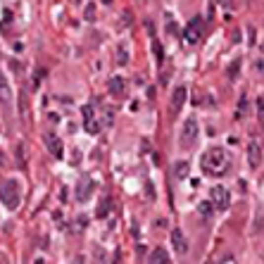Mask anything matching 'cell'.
Instances as JSON below:
<instances>
[{
  "label": "cell",
  "instance_id": "6da1fadb",
  "mask_svg": "<svg viewBox=\"0 0 264 264\" xmlns=\"http://www.w3.org/2000/svg\"><path fill=\"white\" fill-rule=\"evenodd\" d=\"M200 167L202 172L210 176H224L231 169V155L224 148H210L202 157H200Z\"/></svg>",
  "mask_w": 264,
  "mask_h": 264
},
{
  "label": "cell",
  "instance_id": "7a4b0ae2",
  "mask_svg": "<svg viewBox=\"0 0 264 264\" xmlns=\"http://www.w3.org/2000/svg\"><path fill=\"white\" fill-rule=\"evenodd\" d=\"M0 202L7 207V210H17L19 202H22V193H19V184L14 179H7L0 184Z\"/></svg>",
  "mask_w": 264,
  "mask_h": 264
},
{
  "label": "cell",
  "instance_id": "3957f363",
  "mask_svg": "<svg viewBox=\"0 0 264 264\" xmlns=\"http://www.w3.org/2000/svg\"><path fill=\"white\" fill-rule=\"evenodd\" d=\"M198 136H200V126L198 121L193 117L186 119L184 129H181V138H179V143H181V148H193L195 143H198Z\"/></svg>",
  "mask_w": 264,
  "mask_h": 264
},
{
  "label": "cell",
  "instance_id": "277c9868",
  "mask_svg": "<svg viewBox=\"0 0 264 264\" xmlns=\"http://www.w3.org/2000/svg\"><path fill=\"white\" fill-rule=\"evenodd\" d=\"M210 200L217 212H224L231 207V193H228V188H224V186H214L210 190Z\"/></svg>",
  "mask_w": 264,
  "mask_h": 264
},
{
  "label": "cell",
  "instance_id": "5b68a950",
  "mask_svg": "<svg viewBox=\"0 0 264 264\" xmlns=\"http://www.w3.org/2000/svg\"><path fill=\"white\" fill-rule=\"evenodd\" d=\"M81 114H83V131L91 133V136H98V133H100V129H103L98 112H95L91 105H86L83 110H81Z\"/></svg>",
  "mask_w": 264,
  "mask_h": 264
},
{
  "label": "cell",
  "instance_id": "8992f818",
  "mask_svg": "<svg viewBox=\"0 0 264 264\" xmlns=\"http://www.w3.org/2000/svg\"><path fill=\"white\" fill-rule=\"evenodd\" d=\"M202 38V17H193L184 29V40L188 45H195Z\"/></svg>",
  "mask_w": 264,
  "mask_h": 264
},
{
  "label": "cell",
  "instance_id": "52a82bcc",
  "mask_svg": "<svg viewBox=\"0 0 264 264\" xmlns=\"http://www.w3.org/2000/svg\"><path fill=\"white\" fill-rule=\"evenodd\" d=\"M172 248L179 252V255H186V252H188V238L184 236L181 228H172Z\"/></svg>",
  "mask_w": 264,
  "mask_h": 264
},
{
  "label": "cell",
  "instance_id": "ba28073f",
  "mask_svg": "<svg viewBox=\"0 0 264 264\" xmlns=\"http://www.w3.org/2000/svg\"><path fill=\"white\" fill-rule=\"evenodd\" d=\"M45 146H48V150H50L57 159L65 155V146H62V141H60L57 133H45Z\"/></svg>",
  "mask_w": 264,
  "mask_h": 264
},
{
  "label": "cell",
  "instance_id": "9c48e42d",
  "mask_svg": "<svg viewBox=\"0 0 264 264\" xmlns=\"http://www.w3.org/2000/svg\"><path fill=\"white\" fill-rule=\"evenodd\" d=\"M248 164L252 169H257L262 164V146L257 141H250V146H248Z\"/></svg>",
  "mask_w": 264,
  "mask_h": 264
},
{
  "label": "cell",
  "instance_id": "30bf717a",
  "mask_svg": "<svg viewBox=\"0 0 264 264\" xmlns=\"http://www.w3.org/2000/svg\"><path fill=\"white\" fill-rule=\"evenodd\" d=\"M93 188H95V184H93L91 179H81L79 184H76V200L79 202H86V200L91 198V193H93Z\"/></svg>",
  "mask_w": 264,
  "mask_h": 264
},
{
  "label": "cell",
  "instance_id": "8fae6325",
  "mask_svg": "<svg viewBox=\"0 0 264 264\" xmlns=\"http://www.w3.org/2000/svg\"><path fill=\"white\" fill-rule=\"evenodd\" d=\"M186 95H188L186 86H176V88H174L172 103H169V110H172V112H181V107H184V103H186Z\"/></svg>",
  "mask_w": 264,
  "mask_h": 264
},
{
  "label": "cell",
  "instance_id": "7c38bea8",
  "mask_svg": "<svg viewBox=\"0 0 264 264\" xmlns=\"http://www.w3.org/2000/svg\"><path fill=\"white\" fill-rule=\"evenodd\" d=\"M107 91H110V95H114V98H121L124 91H126V81H124V76H110V81H107Z\"/></svg>",
  "mask_w": 264,
  "mask_h": 264
},
{
  "label": "cell",
  "instance_id": "4fadbf2b",
  "mask_svg": "<svg viewBox=\"0 0 264 264\" xmlns=\"http://www.w3.org/2000/svg\"><path fill=\"white\" fill-rule=\"evenodd\" d=\"M10 100H12V86H10L7 76L0 72V103H2V105H7Z\"/></svg>",
  "mask_w": 264,
  "mask_h": 264
},
{
  "label": "cell",
  "instance_id": "5bb4252c",
  "mask_svg": "<svg viewBox=\"0 0 264 264\" xmlns=\"http://www.w3.org/2000/svg\"><path fill=\"white\" fill-rule=\"evenodd\" d=\"M148 264H169V255L164 248H155L148 257Z\"/></svg>",
  "mask_w": 264,
  "mask_h": 264
},
{
  "label": "cell",
  "instance_id": "9a60e30c",
  "mask_svg": "<svg viewBox=\"0 0 264 264\" xmlns=\"http://www.w3.org/2000/svg\"><path fill=\"white\" fill-rule=\"evenodd\" d=\"M198 214L202 219H210L212 214H214V205H212V200H202L198 205Z\"/></svg>",
  "mask_w": 264,
  "mask_h": 264
},
{
  "label": "cell",
  "instance_id": "2e32d148",
  "mask_svg": "<svg viewBox=\"0 0 264 264\" xmlns=\"http://www.w3.org/2000/svg\"><path fill=\"white\" fill-rule=\"evenodd\" d=\"M174 172H176V179H179V181H184L186 176H188V164H186V162H176Z\"/></svg>",
  "mask_w": 264,
  "mask_h": 264
},
{
  "label": "cell",
  "instance_id": "e0dca14e",
  "mask_svg": "<svg viewBox=\"0 0 264 264\" xmlns=\"http://www.w3.org/2000/svg\"><path fill=\"white\" fill-rule=\"evenodd\" d=\"M126 57H129L126 48H124V45H119V50H117V62H119V65H126Z\"/></svg>",
  "mask_w": 264,
  "mask_h": 264
},
{
  "label": "cell",
  "instance_id": "ac0fdd59",
  "mask_svg": "<svg viewBox=\"0 0 264 264\" xmlns=\"http://www.w3.org/2000/svg\"><path fill=\"white\" fill-rule=\"evenodd\" d=\"M257 119H260V121L264 124V98L260 100V103H257Z\"/></svg>",
  "mask_w": 264,
  "mask_h": 264
},
{
  "label": "cell",
  "instance_id": "d6986e66",
  "mask_svg": "<svg viewBox=\"0 0 264 264\" xmlns=\"http://www.w3.org/2000/svg\"><path fill=\"white\" fill-rule=\"evenodd\" d=\"M217 264H238V262H236V257H233V255H224Z\"/></svg>",
  "mask_w": 264,
  "mask_h": 264
},
{
  "label": "cell",
  "instance_id": "ffe728a7",
  "mask_svg": "<svg viewBox=\"0 0 264 264\" xmlns=\"http://www.w3.org/2000/svg\"><path fill=\"white\" fill-rule=\"evenodd\" d=\"M255 69H257V72H260V74L264 76V57H260V60L255 62Z\"/></svg>",
  "mask_w": 264,
  "mask_h": 264
},
{
  "label": "cell",
  "instance_id": "44dd1931",
  "mask_svg": "<svg viewBox=\"0 0 264 264\" xmlns=\"http://www.w3.org/2000/svg\"><path fill=\"white\" fill-rule=\"evenodd\" d=\"M236 74H238V62H233L231 69H228V79H236Z\"/></svg>",
  "mask_w": 264,
  "mask_h": 264
},
{
  "label": "cell",
  "instance_id": "7402d4cb",
  "mask_svg": "<svg viewBox=\"0 0 264 264\" xmlns=\"http://www.w3.org/2000/svg\"><path fill=\"white\" fill-rule=\"evenodd\" d=\"M152 48H155V55H157V60H162V48H159L157 40H155V45H152Z\"/></svg>",
  "mask_w": 264,
  "mask_h": 264
},
{
  "label": "cell",
  "instance_id": "603a6c76",
  "mask_svg": "<svg viewBox=\"0 0 264 264\" xmlns=\"http://www.w3.org/2000/svg\"><path fill=\"white\" fill-rule=\"evenodd\" d=\"M2 162H5V155H2V150H0V167H2Z\"/></svg>",
  "mask_w": 264,
  "mask_h": 264
},
{
  "label": "cell",
  "instance_id": "cb8c5ba5",
  "mask_svg": "<svg viewBox=\"0 0 264 264\" xmlns=\"http://www.w3.org/2000/svg\"><path fill=\"white\" fill-rule=\"evenodd\" d=\"M103 2H112V0H103Z\"/></svg>",
  "mask_w": 264,
  "mask_h": 264
}]
</instances>
